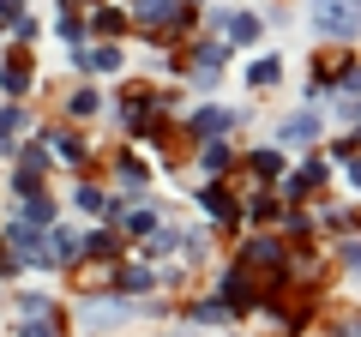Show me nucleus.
<instances>
[{
	"label": "nucleus",
	"mask_w": 361,
	"mask_h": 337,
	"mask_svg": "<svg viewBox=\"0 0 361 337\" xmlns=\"http://www.w3.org/2000/svg\"><path fill=\"white\" fill-rule=\"evenodd\" d=\"M343 265H349V271H361V241H349V247H343Z\"/></svg>",
	"instance_id": "obj_30"
},
{
	"label": "nucleus",
	"mask_w": 361,
	"mask_h": 337,
	"mask_svg": "<svg viewBox=\"0 0 361 337\" xmlns=\"http://www.w3.org/2000/svg\"><path fill=\"white\" fill-rule=\"evenodd\" d=\"M18 313H25V319H54V301L42 295V289H25V295H18Z\"/></svg>",
	"instance_id": "obj_15"
},
{
	"label": "nucleus",
	"mask_w": 361,
	"mask_h": 337,
	"mask_svg": "<svg viewBox=\"0 0 361 337\" xmlns=\"http://www.w3.org/2000/svg\"><path fill=\"white\" fill-rule=\"evenodd\" d=\"M283 139H289V145H313V139H319V115H313V109L289 115V121H283Z\"/></svg>",
	"instance_id": "obj_13"
},
{
	"label": "nucleus",
	"mask_w": 361,
	"mask_h": 337,
	"mask_svg": "<svg viewBox=\"0 0 361 337\" xmlns=\"http://www.w3.org/2000/svg\"><path fill=\"white\" fill-rule=\"evenodd\" d=\"M18 337H61V331H54V319H25Z\"/></svg>",
	"instance_id": "obj_27"
},
{
	"label": "nucleus",
	"mask_w": 361,
	"mask_h": 337,
	"mask_svg": "<svg viewBox=\"0 0 361 337\" xmlns=\"http://www.w3.org/2000/svg\"><path fill=\"white\" fill-rule=\"evenodd\" d=\"M211 25L229 30V42H253L259 37V18L253 13H211Z\"/></svg>",
	"instance_id": "obj_8"
},
{
	"label": "nucleus",
	"mask_w": 361,
	"mask_h": 337,
	"mask_svg": "<svg viewBox=\"0 0 361 337\" xmlns=\"http://www.w3.org/2000/svg\"><path fill=\"white\" fill-rule=\"evenodd\" d=\"M277 265H283V247L271 241V235H253L241 247V271H277Z\"/></svg>",
	"instance_id": "obj_5"
},
{
	"label": "nucleus",
	"mask_w": 361,
	"mask_h": 337,
	"mask_svg": "<svg viewBox=\"0 0 361 337\" xmlns=\"http://www.w3.org/2000/svg\"><path fill=\"white\" fill-rule=\"evenodd\" d=\"M193 319H199V325H223V319H229V307H223V301H199Z\"/></svg>",
	"instance_id": "obj_22"
},
{
	"label": "nucleus",
	"mask_w": 361,
	"mask_h": 337,
	"mask_svg": "<svg viewBox=\"0 0 361 337\" xmlns=\"http://www.w3.org/2000/svg\"><path fill=\"white\" fill-rule=\"evenodd\" d=\"M199 163H205V175H223V168H229V145H223V139H211L205 151H199Z\"/></svg>",
	"instance_id": "obj_18"
},
{
	"label": "nucleus",
	"mask_w": 361,
	"mask_h": 337,
	"mask_svg": "<svg viewBox=\"0 0 361 337\" xmlns=\"http://www.w3.org/2000/svg\"><path fill=\"white\" fill-rule=\"evenodd\" d=\"M18 223H30V229H42V223H49V229H54V199L42 193V187H37V193H25V211H18Z\"/></svg>",
	"instance_id": "obj_12"
},
{
	"label": "nucleus",
	"mask_w": 361,
	"mask_h": 337,
	"mask_svg": "<svg viewBox=\"0 0 361 337\" xmlns=\"http://www.w3.org/2000/svg\"><path fill=\"white\" fill-rule=\"evenodd\" d=\"M349 181H355V187H361V163H355V168H349Z\"/></svg>",
	"instance_id": "obj_31"
},
{
	"label": "nucleus",
	"mask_w": 361,
	"mask_h": 337,
	"mask_svg": "<svg viewBox=\"0 0 361 337\" xmlns=\"http://www.w3.org/2000/svg\"><path fill=\"white\" fill-rule=\"evenodd\" d=\"M90 30H103L109 42L121 37V13H109V6H97V13H90Z\"/></svg>",
	"instance_id": "obj_20"
},
{
	"label": "nucleus",
	"mask_w": 361,
	"mask_h": 337,
	"mask_svg": "<svg viewBox=\"0 0 361 337\" xmlns=\"http://www.w3.org/2000/svg\"><path fill=\"white\" fill-rule=\"evenodd\" d=\"M151 175H145V163L139 157H121V187H145Z\"/></svg>",
	"instance_id": "obj_21"
},
{
	"label": "nucleus",
	"mask_w": 361,
	"mask_h": 337,
	"mask_svg": "<svg viewBox=\"0 0 361 337\" xmlns=\"http://www.w3.org/2000/svg\"><path fill=\"white\" fill-rule=\"evenodd\" d=\"M313 25H319V37L355 42L361 37V0H313Z\"/></svg>",
	"instance_id": "obj_1"
},
{
	"label": "nucleus",
	"mask_w": 361,
	"mask_h": 337,
	"mask_svg": "<svg viewBox=\"0 0 361 337\" xmlns=\"http://www.w3.org/2000/svg\"><path fill=\"white\" fill-rule=\"evenodd\" d=\"M223 307H253V271H241V265H235L229 277H223Z\"/></svg>",
	"instance_id": "obj_6"
},
{
	"label": "nucleus",
	"mask_w": 361,
	"mask_h": 337,
	"mask_svg": "<svg viewBox=\"0 0 361 337\" xmlns=\"http://www.w3.org/2000/svg\"><path fill=\"white\" fill-rule=\"evenodd\" d=\"M25 18V0H0V25H18Z\"/></svg>",
	"instance_id": "obj_28"
},
{
	"label": "nucleus",
	"mask_w": 361,
	"mask_h": 337,
	"mask_svg": "<svg viewBox=\"0 0 361 337\" xmlns=\"http://www.w3.org/2000/svg\"><path fill=\"white\" fill-rule=\"evenodd\" d=\"M127 229H133V235H151V229H157V211H151V205L127 211Z\"/></svg>",
	"instance_id": "obj_23"
},
{
	"label": "nucleus",
	"mask_w": 361,
	"mask_h": 337,
	"mask_svg": "<svg viewBox=\"0 0 361 337\" xmlns=\"http://www.w3.org/2000/svg\"><path fill=\"white\" fill-rule=\"evenodd\" d=\"M0 91L13 97V103H18V97L30 91V61H25V54H13V61L0 66Z\"/></svg>",
	"instance_id": "obj_9"
},
{
	"label": "nucleus",
	"mask_w": 361,
	"mask_h": 337,
	"mask_svg": "<svg viewBox=\"0 0 361 337\" xmlns=\"http://www.w3.org/2000/svg\"><path fill=\"white\" fill-rule=\"evenodd\" d=\"M121 289H127V295H151V289H157V277L145 271V265H127V271H121Z\"/></svg>",
	"instance_id": "obj_16"
},
{
	"label": "nucleus",
	"mask_w": 361,
	"mask_h": 337,
	"mask_svg": "<svg viewBox=\"0 0 361 337\" xmlns=\"http://www.w3.org/2000/svg\"><path fill=\"white\" fill-rule=\"evenodd\" d=\"M187 18V0H133V25H180Z\"/></svg>",
	"instance_id": "obj_4"
},
{
	"label": "nucleus",
	"mask_w": 361,
	"mask_h": 337,
	"mask_svg": "<svg viewBox=\"0 0 361 337\" xmlns=\"http://www.w3.org/2000/svg\"><path fill=\"white\" fill-rule=\"evenodd\" d=\"M18 133H25V103H0V157L18 151Z\"/></svg>",
	"instance_id": "obj_7"
},
{
	"label": "nucleus",
	"mask_w": 361,
	"mask_h": 337,
	"mask_svg": "<svg viewBox=\"0 0 361 337\" xmlns=\"http://www.w3.org/2000/svg\"><path fill=\"white\" fill-rule=\"evenodd\" d=\"M277 78H283V61H277V54H265V61L247 66V85H259V91H265V85H277Z\"/></svg>",
	"instance_id": "obj_14"
},
{
	"label": "nucleus",
	"mask_w": 361,
	"mask_h": 337,
	"mask_svg": "<svg viewBox=\"0 0 361 337\" xmlns=\"http://www.w3.org/2000/svg\"><path fill=\"white\" fill-rule=\"evenodd\" d=\"M73 61L85 66V73H115V66H121V49H115V42H103V49H73Z\"/></svg>",
	"instance_id": "obj_10"
},
{
	"label": "nucleus",
	"mask_w": 361,
	"mask_h": 337,
	"mask_svg": "<svg viewBox=\"0 0 361 337\" xmlns=\"http://www.w3.org/2000/svg\"><path fill=\"white\" fill-rule=\"evenodd\" d=\"M199 199H205V211H211V217H223V223H235V199L223 193V187H205V193H199Z\"/></svg>",
	"instance_id": "obj_17"
},
{
	"label": "nucleus",
	"mask_w": 361,
	"mask_h": 337,
	"mask_svg": "<svg viewBox=\"0 0 361 337\" xmlns=\"http://www.w3.org/2000/svg\"><path fill=\"white\" fill-rule=\"evenodd\" d=\"M78 319H85V331H115V325H127V319H133V301H115V295H85Z\"/></svg>",
	"instance_id": "obj_3"
},
{
	"label": "nucleus",
	"mask_w": 361,
	"mask_h": 337,
	"mask_svg": "<svg viewBox=\"0 0 361 337\" xmlns=\"http://www.w3.org/2000/svg\"><path fill=\"white\" fill-rule=\"evenodd\" d=\"M253 168H259V175H277V168H283V157L271 151V145H259V151H253Z\"/></svg>",
	"instance_id": "obj_24"
},
{
	"label": "nucleus",
	"mask_w": 361,
	"mask_h": 337,
	"mask_svg": "<svg viewBox=\"0 0 361 337\" xmlns=\"http://www.w3.org/2000/svg\"><path fill=\"white\" fill-rule=\"evenodd\" d=\"M6 259H18V265H54L49 259V235L42 229H30V223H6Z\"/></svg>",
	"instance_id": "obj_2"
},
{
	"label": "nucleus",
	"mask_w": 361,
	"mask_h": 337,
	"mask_svg": "<svg viewBox=\"0 0 361 337\" xmlns=\"http://www.w3.org/2000/svg\"><path fill=\"white\" fill-rule=\"evenodd\" d=\"M235 109H193V133H205V139H217V133H229L235 127Z\"/></svg>",
	"instance_id": "obj_11"
},
{
	"label": "nucleus",
	"mask_w": 361,
	"mask_h": 337,
	"mask_svg": "<svg viewBox=\"0 0 361 337\" xmlns=\"http://www.w3.org/2000/svg\"><path fill=\"white\" fill-rule=\"evenodd\" d=\"M337 121H361V97H349V103H337Z\"/></svg>",
	"instance_id": "obj_29"
},
{
	"label": "nucleus",
	"mask_w": 361,
	"mask_h": 337,
	"mask_svg": "<svg viewBox=\"0 0 361 337\" xmlns=\"http://www.w3.org/2000/svg\"><path fill=\"white\" fill-rule=\"evenodd\" d=\"M78 211H109V193H97V187H78Z\"/></svg>",
	"instance_id": "obj_26"
},
{
	"label": "nucleus",
	"mask_w": 361,
	"mask_h": 337,
	"mask_svg": "<svg viewBox=\"0 0 361 337\" xmlns=\"http://www.w3.org/2000/svg\"><path fill=\"white\" fill-rule=\"evenodd\" d=\"M169 247H180V235H175V229L151 235V241H145V259H157V253H169Z\"/></svg>",
	"instance_id": "obj_25"
},
{
	"label": "nucleus",
	"mask_w": 361,
	"mask_h": 337,
	"mask_svg": "<svg viewBox=\"0 0 361 337\" xmlns=\"http://www.w3.org/2000/svg\"><path fill=\"white\" fill-rule=\"evenodd\" d=\"M66 109H73V121H90L97 109H103V91H73V103H66Z\"/></svg>",
	"instance_id": "obj_19"
}]
</instances>
